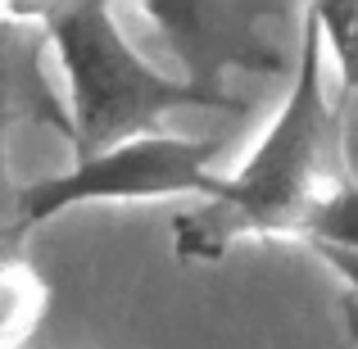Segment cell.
Masks as SVG:
<instances>
[{
    "label": "cell",
    "mask_w": 358,
    "mask_h": 349,
    "mask_svg": "<svg viewBox=\"0 0 358 349\" xmlns=\"http://www.w3.org/2000/svg\"><path fill=\"white\" fill-rule=\"evenodd\" d=\"M14 195L18 186L9 182V155H5V141H0V259L14 245Z\"/></svg>",
    "instance_id": "obj_8"
},
{
    "label": "cell",
    "mask_w": 358,
    "mask_h": 349,
    "mask_svg": "<svg viewBox=\"0 0 358 349\" xmlns=\"http://www.w3.org/2000/svg\"><path fill=\"white\" fill-rule=\"evenodd\" d=\"M313 254L345 281V286H350V295L358 299V254L354 250H331V245H313Z\"/></svg>",
    "instance_id": "obj_9"
},
{
    "label": "cell",
    "mask_w": 358,
    "mask_h": 349,
    "mask_svg": "<svg viewBox=\"0 0 358 349\" xmlns=\"http://www.w3.org/2000/svg\"><path fill=\"white\" fill-rule=\"evenodd\" d=\"M41 18L69 82L64 109L78 159L155 136V127L177 109H241L227 91H200L145 64L109 5H41Z\"/></svg>",
    "instance_id": "obj_2"
},
{
    "label": "cell",
    "mask_w": 358,
    "mask_h": 349,
    "mask_svg": "<svg viewBox=\"0 0 358 349\" xmlns=\"http://www.w3.org/2000/svg\"><path fill=\"white\" fill-rule=\"evenodd\" d=\"M317 23V36L331 50L336 73H341V114L358 96V0H336V5H308Z\"/></svg>",
    "instance_id": "obj_7"
},
{
    "label": "cell",
    "mask_w": 358,
    "mask_h": 349,
    "mask_svg": "<svg viewBox=\"0 0 358 349\" xmlns=\"http://www.w3.org/2000/svg\"><path fill=\"white\" fill-rule=\"evenodd\" d=\"M145 18L168 36L182 59V82L200 91H222V73H277L286 50L272 36V23L286 18V5L268 0H164L145 5Z\"/></svg>",
    "instance_id": "obj_4"
},
{
    "label": "cell",
    "mask_w": 358,
    "mask_h": 349,
    "mask_svg": "<svg viewBox=\"0 0 358 349\" xmlns=\"http://www.w3.org/2000/svg\"><path fill=\"white\" fill-rule=\"evenodd\" d=\"M218 141L209 136H136L114 150L78 159L55 177L18 186L14 195V241L32 227L82 204H145L173 195H218L222 177L213 173Z\"/></svg>",
    "instance_id": "obj_3"
},
{
    "label": "cell",
    "mask_w": 358,
    "mask_h": 349,
    "mask_svg": "<svg viewBox=\"0 0 358 349\" xmlns=\"http://www.w3.org/2000/svg\"><path fill=\"white\" fill-rule=\"evenodd\" d=\"M50 32H45L41 9L0 5V141L18 122H41L59 136H73L69 109L45 73Z\"/></svg>",
    "instance_id": "obj_5"
},
{
    "label": "cell",
    "mask_w": 358,
    "mask_h": 349,
    "mask_svg": "<svg viewBox=\"0 0 358 349\" xmlns=\"http://www.w3.org/2000/svg\"><path fill=\"white\" fill-rule=\"evenodd\" d=\"M336 141H341V109L327 100L322 36H317L313 14L304 9L295 82L281 100L277 118L259 136L254 155L231 177H222L218 195H209L204 209L177 222V254L222 259L231 245L259 241V236H295L299 241L313 204L341 182L331 173Z\"/></svg>",
    "instance_id": "obj_1"
},
{
    "label": "cell",
    "mask_w": 358,
    "mask_h": 349,
    "mask_svg": "<svg viewBox=\"0 0 358 349\" xmlns=\"http://www.w3.org/2000/svg\"><path fill=\"white\" fill-rule=\"evenodd\" d=\"M41 308H45V281L23 259L5 254L0 259V345L23 341L36 327Z\"/></svg>",
    "instance_id": "obj_6"
}]
</instances>
